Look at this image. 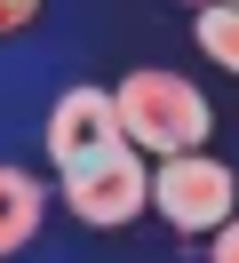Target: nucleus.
Wrapping results in <instances>:
<instances>
[{"instance_id": "1a4fd4ad", "label": "nucleus", "mask_w": 239, "mask_h": 263, "mask_svg": "<svg viewBox=\"0 0 239 263\" xmlns=\"http://www.w3.org/2000/svg\"><path fill=\"white\" fill-rule=\"evenodd\" d=\"M223 8H239V0H223Z\"/></svg>"}, {"instance_id": "6e6552de", "label": "nucleus", "mask_w": 239, "mask_h": 263, "mask_svg": "<svg viewBox=\"0 0 239 263\" xmlns=\"http://www.w3.org/2000/svg\"><path fill=\"white\" fill-rule=\"evenodd\" d=\"M215 263H239V208L215 223Z\"/></svg>"}, {"instance_id": "7ed1b4c3", "label": "nucleus", "mask_w": 239, "mask_h": 263, "mask_svg": "<svg viewBox=\"0 0 239 263\" xmlns=\"http://www.w3.org/2000/svg\"><path fill=\"white\" fill-rule=\"evenodd\" d=\"M152 208L168 215L175 231H215L223 215L239 208V176L223 160H207V152H168V160L152 167Z\"/></svg>"}, {"instance_id": "f03ea898", "label": "nucleus", "mask_w": 239, "mask_h": 263, "mask_svg": "<svg viewBox=\"0 0 239 263\" xmlns=\"http://www.w3.org/2000/svg\"><path fill=\"white\" fill-rule=\"evenodd\" d=\"M143 199H152V167H143V152L127 144V136L64 167V208H72L80 223H96V231H104V223H127Z\"/></svg>"}, {"instance_id": "9d476101", "label": "nucleus", "mask_w": 239, "mask_h": 263, "mask_svg": "<svg viewBox=\"0 0 239 263\" xmlns=\"http://www.w3.org/2000/svg\"><path fill=\"white\" fill-rule=\"evenodd\" d=\"M191 8H199V0H191Z\"/></svg>"}, {"instance_id": "39448f33", "label": "nucleus", "mask_w": 239, "mask_h": 263, "mask_svg": "<svg viewBox=\"0 0 239 263\" xmlns=\"http://www.w3.org/2000/svg\"><path fill=\"white\" fill-rule=\"evenodd\" d=\"M32 231H40V183L24 167H0V255H16Z\"/></svg>"}, {"instance_id": "423d86ee", "label": "nucleus", "mask_w": 239, "mask_h": 263, "mask_svg": "<svg viewBox=\"0 0 239 263\" xmlns=\"http://www.w3.org/2000/svg\"><path fill=\"white\" fill-rule=\"evenodd\" d=\"M191 32H199V48L215 56L223 72H239V8H223V0H207L199 16H191Z\"/></svg>"}, {"instance_id": "0eeeda50", "label": "nucleus", "mask_w": 239, "mask_h": 263, "mask_svg": "<svg viewBox=\"0 0 239 263\" xmlns=\"http://www.w3.org/2000/svg\"><path fill=\"white\" fill-rule=\"evenodd\" d=\"M32 16H40V0H0V40H8V32H24Z\"/></svg>"}, {"instance_id": "f257e3e1", "label": "nucleus", "mask_w": 239, "mask_h": 263, "mask_svg": "<svg viewBox=\"0 0 239 263\" xmlns=\"http://www.w3.org/2000/svg\"><path fill=\"white\" fill-rule=\"evenodd\" d=\"M112 112H120V136L136 152H199L207 144V96L175 72H127L112 88Z\"/></svg>"}, {"instance_id": "20e7f679", "label": "nucleus", "mask_w": 239, "mask_h": 263, "mask_svg": "<svg viewBox=\"0 0 239 263\" xmlns=\"http://www.w3.org/2000/svg\"><path fill=\"white\" fill-rule=\"evenodd\" d=\"M120 144V112H112V88H64L56 112H48V160L72 167L88 152Z\"/></svg>"}]
</instances>
